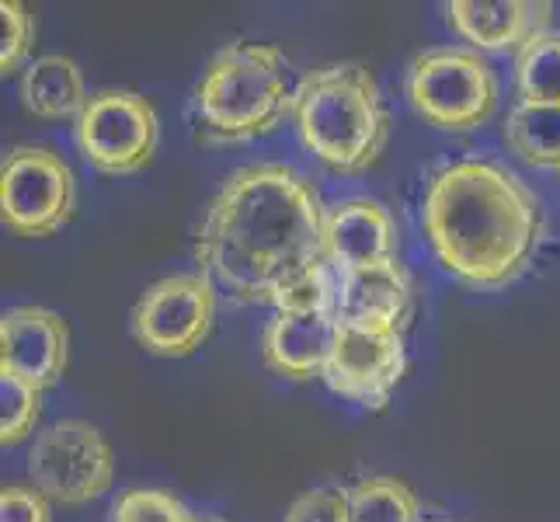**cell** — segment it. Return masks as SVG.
Returning a JSON list of instances; mask_svg holds the SVG:
<instances>
[{
  "instance_id": "6da1fadb",
  "label": "cell",
  "mask_w": 560,
  "mask_h": 522,
  "mask_svg": "<svg viewBox=\"0 0 560 522\" xmlns=\"http://www.w3.org/2000/svg\"><path fill=\"white\" fill-rule=\"evenodd\" d=\"M324 212L314 182L289 164L230 171L196 227V262L230 300L276 306L324 272Z\"/></svg>"
},
{
  "instance_id": "7a4b0ae2",
  "label": "cell",
  "mask_w": 560,
  "mask_h": 522,
  "mask_svg": "<svg viewBox=\"0 0 560 522\" xmlns=\"http://www.w3.org/2000/svg\"><path fill=\"white\" fill-rule=\"evenodd\" d=\"M421 230L442 272L477 293H501L533 268L547 209L512 167L467 158L429 178Z\"/></svg>"
},
{
  "instance_id": "3957f363",
  "label": "cell",
  "mask_w": 560,
  "mask_h": 522,
  "mask_svg": "<svg viewBox=\"0 0 560 522\" xmlns=\"http://www.w3.org/2000/svg\"><path fill=\"white\" fill-rule=\"evenodd\" d=\"M296 84L289 81V60L268 43L223 46L202 70L191 91V123L202 147L255 143L293 115Z\"/></svg>"
},
{
  "instance_id": "277c9868",
  "label": "cell",
  "mask_w": 560,
  "mask_h": 522,
  "mask_svg": "<svg viewBox=\"0 0 560 522\" xmlns=\"http://www.w3.org/2000/svg\"><path fill=\"white\" fill-rule=\"evenodd\" d=\"M293 123L306 153L335 174L370 171L390 143V108L362 63L306 70L296 84Z\"/></svg>"
},
{
  "instance_id": "5b68a950",
  "label": "cell",
  "mask_w": 560,
  "mask_h": 522,
  "mask_svg": "<svg viewBox=\"0 0 560 522\" xmlns=\"http://www.w3.org/2000/svg\"><path fill=\"white\" fill-rule=\"evenodd\" d=\"M404 94L418 119L432 129L474 132L491 123L501 88L485 53L470 46H435L411 60Z\"/></svg>"
},
{
  "instance_id": "8992f818",
  "label": "cell",
  "mask_w": 560,
  "mask_h": 522,
  "mask_svg": "<svg viewBox=\"0 0 560 522\" xmlns=\"http://www.w3.org/2000/svg\"><path fill=\"white\" fill-rule=\"evenodd\" d=\"M28 485L63 509L108 495L115 485V453L108 439L84 418L46 425L28 450Z\"/></svg>"
},
{
  "instance_id": "52a82bcc",
  "label": "cell",
  "mask_w": 560,
  "mask_h": 522,
  "mask_svg": "<svg viewBox=\"0 0 560 522\" xmlns=\"http://www.w3.org/2000/svg\"><path fill=\"white\" fill-rule=\"evenodd\" d=\"M77 212L70 164L49 147L22 143L0 164V220L14 237L43 241L60 234Z\"/></svg>"
},
{
  "instance_id": "ba28073f",
  "label": "cell",
  "mask_w": 560,
  "mask_h": 522,
  "mask_svg": "<svg viewBox=\"0 0 560 522\" xmlns=\"http://www.w3.org/2000/svg\"><path fill=\"white\" fill-rule=\"evenodd\" d=\"M77 153L108 178L137 174L153 164L161 143V119L150 98L126 88L91 94L81 119L73 123Z\"/></svg>"
},
{
  "instance_id": "9c48e42d",
  "label": "cell",
  "mask_w": 560,
  "mask_h": 522,
  "mask_svg": "<svg viewBox=\"0 0 560 522\" xmlns=\"http://www.w3.org/2000/svg\"><path fill=\"white\" fill-rule=\"evenodd\" d=\"M217 282L206 272H175L143 289L129 314L132 338L158 359H188L217 324Z\"/></svg>"
},
{
  "instance_id": "30bf717a",
  "label": "cell",
  "mask_w": 560,
  "mask_h": 522,
  "mask_svg": "<svg viewBox=\"0 0 560 522\" xmlns=\"http://www.w3.org/2000/svg\"><path fill=\"white\" fill-rule=\"evenodd\" d=\"M404 373H408L404 332L383 324L338 321L331 359L320 376L327 391L359 404L362 411H386Z\"/></svg>"
},
{
  "instance_id": "8fae6325",
  "label": "cell",
  "mask_w": 560,
  "mask_h": 522,
  "mask_svg": "<svg viewBox=\"0 0 560 522\" xmlns=\"http://www.w3.org/2000/svg\"><path fill=\"white\" fill-rule=\"evenodd\" d=\"M70 366V324L49 306H11L0 317V373H11L38 391L63 380Z\"/></svg>"
},
{
  "instance_id": "7c38bea8",
  "label": "cell",
  "mask_w": 560,
  "mask_h": 522,
  "mask_svg": "<svg viewBox=\"0 0 560 522\" xmlns=\"http://www.w3.org/2000/svg\"><path fill=\"white\" fill-rule=\"evenodd\" d=\"M338 332V306H279L261 332V359L285 380L324 376Z\"/></svg>"
},
{
  "instance_id": "4fadbf2b",
  "label": "cell",
  "mask_w": 560,
  "mask_h": 522,
  "mask_svg": "<svg viewBox=\"0 0 560 522\" xmlns=\"http://www.w3.org/2000/svg\"><path fill=\"white\" fill-rule=\"evenodd\" d=\"M324 255L335 276L397 262V223L380 199L352 196L324 212Z\"/></svg>"
},
{
  "instance_id": "5bb4252c",
  "label": "cell",
  "mask_w": 560,
  "mask_h": 522,
  "mask_svg": "<svg viewBox=\"0 0 560 522\" xmlns=\"http://www.w3.org/2000/svg\"><path fill=\"white\" fill-rule=\"evenodd\" d=\"M450 28L477 53H518L529 38L550 32V0H453Z\"/></svg>"
},
{
  "instance_id": "9a60e30c",
  "label": "cell",
  "mask_w": 560,
  "mask_h": 522,
  "mask_svg": "<svg viewBox=\"0 0 560 522\" xmlns=\"http://www.w3.org/2000/svg\"><path fill=\"white\" fill-rule=\"evenodd\" d=\"M415 317V282L411 272L397 262L355 268L338 276V321L404 327Z\"/></svg>"
},
{
  "instance_id": "2e32d148",
  "label": "cell",
  "mask_w": 560,
  "mask_h": 522,
  "mask_svg": "<svg viewBox=\"0 0 560 522\" xmlns=\"http://www.w3.org/2000/svg\"><path fill=\"white\" fill-rule=\"evenodd\" d=\"M18 94H22L25 112L46 123H77L91 102L81 63L63 53H46L35 63H28L22 73V84H18Z\"/></svg>"
},
{
  "instance_id": "e0dca14e",
  "label": "cell",
  "mask_w": 560,
  "mask_h": 522,
  "mask_svg": "<svg viewBox=\"0 0 560 522\" xmlns=\"http://www.w3.org/2000/svg\"><path fill=\"white\" fill-rule=\"evenodd\" d=\"M505 143L529 167L560 174V105L518 102L505 119Z\"/></svg>"
},
{
  "instance_id": "ac0fdd59",
  "label": "cell",
  "mask_w": 560,
  "mask_h": 522,
  "mask_svg": "<svg viewBox=\"0 0 560 522\" xmlns=\"http://www.w3.org/2000/svg\"><path fill=\"white\" fill-rule=\"evenodd\" d=\"M345 491H349L352 522H421V501L400 477L370 474Z\"/></svg>"
},
{
  "instance_id": "d6986e66",
  "label": "cell",
  "mask_w": 560,
  "mask_h": 522,
  "mask_svg": "<svg viewBox=\"0 0 560 522\" xmlns=\"http://www.w3.org/2000/svg\"><path fill=\"white\" fill-rule=\"evenodd\" d=\"M518 102L560 105V32H544L515 53Z\"/></svg>"
},
{
  "instance_id": "ffe728a7",
  "label": "cell",
  "mask_w": 560,
  "mask_h": 522,
  "mask_svg": "<svg viewBox=\"0 0 560 522\" xmlns=\"http://www.w3.org/2000/svg\"><path fill=\"white\" fill-rule=\"evenodd\" d=\"M0 442L4 446H22L38 429L43 418V391L11 373H0Z\"/></svg>"
},
{
  "instance_id": "44dd1931",
  "label": "cell",
  "mask_w": 560,
  "mask_h": 522,
  "mask_svg": "<svg viewBox=\"0 0 560 522\" xmlns=\"http://www.w3.org/2000/svg\"><path fill=\"white\" fill-rule=\"evenodd\" d=\"M112 522H196V512L167 491L129 488L112 501Z\"/></svg>"
},
{
  "instance_id": "7402d4cb",
  "label": "cell",
  "mask_w": 560,
  "mask_h": 522,
  "mask_svg": "<svg viewBox=\"0 0 560 522\" xmlns=\"http://www.w3.org/2000/svg\"><path fill=\"white\" fill-rule=\"evenodd\" d=\"M0 22H4V46H0V70L14 73L28 60L35 43V18L22 0H4L0 4Z\"/></svg>"
},
{
  "instance_id": "603a6c76",
  "label": "cell",
  "mask_w": 560,
  "mask_h": 522,
  "mask_svg": "<svg viewBox=\"0 0 560 522\" xmlns=\"http://www.w3.org/2000/svg\"><path fill=\"white\" fill-rule=\"evenodd\" d=\"M282 522H352L349 519V491L338 485H320L314 491H303L285 509Z\"/></svg>"
},
{
  "instance_id": "cb8c5ba5",
  "label": "cell",
  "mask_w": 560,
  "mask_h": 522,
  "mask_svg": "<svg viewBox=\"0 0 560 522\" xmlns=\"http://www.w3.org/2000/svg\"><path fill=\"white\" fill-rule=\"evenodd\" d=\"M0 522H52V501L35 485H4L0 491Z\"/></svg>"
},
{
  "instance_id": "d4e9b609",
  "label": "cell",
  "mask_w": 560,
  "mask_h": 522,
  "mask_svg": "<svg viewBox=\"0 0 560 522\" xmlns=\"http://www.w3.org/2000/svg\"><path fill=\"white\" fill-rule=\"evenodd\" d=\"M196 522H226V519H220V515H196Z\"/></svg>"
},
{
  "instance_id": "484cf974",
  "label": "cell",
  "mask_w": 560,
  "mask_h": 522,
  "mask_svg": "<svg viewBox=\"0 0 560 522\" xmlns=\"http://www.w3.org/2000/svg\"><path fill=\"white\" fill-rule=\"evenodd\" d=\"M439 522H446V519H439Z\"/></svg>"
}]
</instances>
